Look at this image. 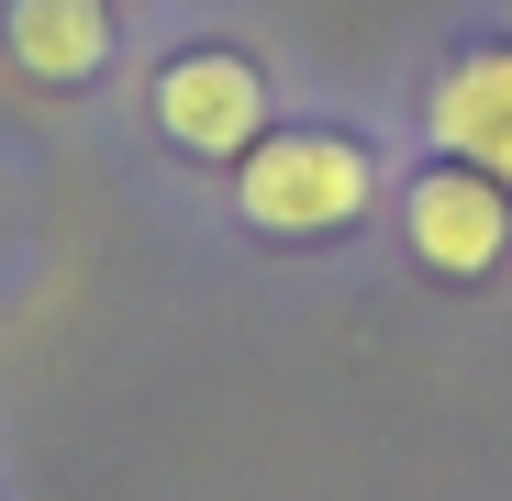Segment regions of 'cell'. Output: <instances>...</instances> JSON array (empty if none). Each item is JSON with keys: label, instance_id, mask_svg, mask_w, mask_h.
<instances>
[{"label": "cell", "instance_id": "3957f363", "mask_svg": "<svg viewBox=\"0 0 512 501\" xmlns=\"http://www.w3.org/2000/svg\"><path fill=\"white\" fill-rule=\"evenodd\" d=\"M401 245H412V268L423 279H490L501 268V245H512V190L479 179L468 156H435L423 179L401 190Z\"/></svg>", "mask_w": 512, "mask_h": 501}, {"label": "cell", "instance_id": "5b68a950", "mask_svg": "<svg viewBox=\"0 0 512 501\" xmlns=\"http://www.w3.org/2000/svg\"><path fill=\"white\" fill-rule=\"evenodd\" d=\"M0 45H12V67L34 90H78V78L112 67V0H12Z\"/></svg>", "mask_w": 512, "mask_h": 501}, {"label": "cell", "instance_id": "7a4b0ae2", "mask_svg": "<svg viewBox=\"0 0 512 501\" xmlns=\"http://www.w3.org/2000/svg\"><path fill=\"white\" fill-rule=\"evenodd\" d=\"M145 112H156V134L179 145V156L234 167L256 134H268V67L234 56V45H190V56H167L145 78Z\"/></svg>", "mask_w": 512, "mask_h": 501}, {"label": "cell", "instance_id": "277c9868", "mask_svg": "<svg viewBox=\"0 0 512 501\" xmlns=\"http://www.w3.org/2000/svg\"><path fill=\"white\" fill-rule=\"evenodd\" d=\"M423 112H435V145L468 156L479 179L512 190V45H468L435 90H423Z\"/></svg>", "mask_w": 512, "mask_h": 501}, {"label": "cell", "instance_id": "6da1fadb", "mask_svg": "<svg viewBox=\"0 0 512 501\" xmlns=\"http://www.w3.org/2000/svg\"><path fill=\"white\" fill-rule=\"evenodd\" d=\"M234 212L256 234H290V245H323V234H357L379 212V156L334 123H290V134H256L234 156Z\"/></svg>", "mask_w": 512, "mask_h": 501}]
</instances>
